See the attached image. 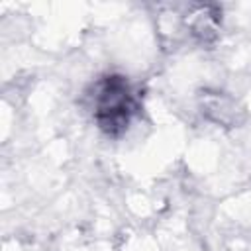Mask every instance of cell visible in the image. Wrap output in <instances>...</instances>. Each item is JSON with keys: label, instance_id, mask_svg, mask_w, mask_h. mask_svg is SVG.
Here are the masks:
<instances>
[{"label": "cell", "instance_id": "obj_1", "mask_svg": "<svg viewBox=\"0 0 251 251\" xmlns=\"http://www.w3.org/2000/svg\"><path fill=\"white\" fill-rule=\"evenodd\" d=\"M131 112V96L126 80L120 76H110L100 86L96 96V118L102 127L114 131L116 127H124L129 120Z\"/></svg>", "mask_w": 251, "mask_h": 251}]
</instances>
